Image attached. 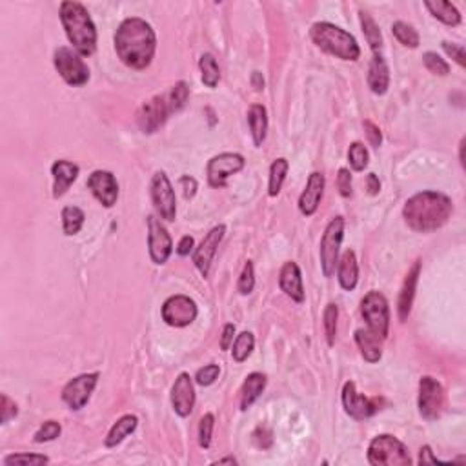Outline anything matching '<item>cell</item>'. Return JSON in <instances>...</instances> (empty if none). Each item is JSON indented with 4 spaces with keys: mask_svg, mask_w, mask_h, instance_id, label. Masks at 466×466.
<instances>
[{
    "mask_svg": "<svg viewBox=\"0 0 466 466\" xmlns=\"http://www.w3.org/2000/svg\"><path fill=\"white\" fill-rule=\"evenodd\" d=\"M116 55L132 69H146L152 64L155 49H157V36L152 26L139 16H132L121 22L115 33Z\"/></svg>",
    "mask_w": 466,
    "mask_h": 466,
    "instance_id": "cell-1",
    "label": "cell"
},
{
    "mask_svg": "<svg viewBox=\"0 0 466 466\" xmlns=\"http://www.w3.org/2000/svg\"><path fill=\"white\" fill-rule=\"evenodd\" d=\"M452 212H454V204L445 193L421 192L406 201L402 217L408 228L414 232L428 233L442 228L452 217Z\"/></svg>",
    "mask_w": 466,
    "mask_h": 466,
    "instance_id": "cell-2",
    "label": "cell"
},
{
    "mask_svg": "<svg viewBox=\"0 0 466 466\" xmlns=\"http://www.w3.org/2000/svg\"><path fill=\"white\" fill-rule=\"evenodd\" d=\"M61 21L73 49L82 56L93 55L96 49V28L88 9L81 2H62Z\"/></svg>",
    "mask_w": 466,
    "mask_h": 466,
    "instance_id": "cell-3",
    "label": "cell"
},
{
    "mask_svg": "<svg viewBox=\"0 0 466 466\" xmlns=\"http://www.w3.org/2000/svg\"><path fill=\"white\" fill-rule=\"evenodd\" d=\"M309 35H312V41L315 42L317 48L337 56L341 61L355 62L361 56V48H359L355 36L350 35L339 26L329 24V22H317L312 26Z\"/></svg>",
    "mask_w": 466,
    "mask_h": 466,
    "instance_id": "cell-4",
    "label": "cell"
},
{
    "mask_svg": "<svg viewBox=\"0 0 466 466\" xmlns=\"http://www.w3.org/2000/svg\"><path fill=\"white\" fill-rule=\"evenodd\" d=\"M368 462L374 466H406L412 465L408 448L390 434L377 435L368 446Z\"/></svg>",
    "mask_w": 466,
    "mask_h": 466,
    "instance_id": "cell-5",
    "label": "cell"
},
{
    "mask_svg": "<svg viewBox=\"0 0 466 466\" xmlns=\"http://www.w3.org/2000/svg\"><path fill=\"white\" fill-rule=\"evenodd\" d=\"M342 237H344V219L334 217L328 222L321 239V268L324 277H332L335 274Z\"/></svg>",
    "mask_w": 466,
    "mask_h": 466,
    "instance_id": "cell-6",
    "label": "cell"
},
{
    "mask_svg": "<svg viewBox=\"0 0 466 466\" xmlns=\"http://www.w3.org/2000/svg\"><path fill=\"white\" fill-rule=\"evenodd\" d=\"M82 55L75 51L71 48H59L53 55V64H55L56 71L66 81V84L79 88L84 86L89 81V68L86 66V62L81 59Z\"/></svg>",
    "mask_w": 466,
    "mask_h": 466,
    "instance_id": "cell-7",
    "label": "cell"
},
{
    "mask_svg": "<svg viewBox=\"0 0 466 466\" xmlns=\"http://www.w3.org/2000/svg\"><path fill=\"white\" fill-rule=\"evenodd\" d=\"M361 315L365 317L368 329H372L379 337H388V329H390V308H388V301L379 292H370L366 294L361 301Z\"/></svg>",
    "mask_w": 466,
    "mask_h": 466,
    "instance_id": "cell-8",
    "label": "cell"
},
{
    "mask_svg": "<svg viewBox=\"0 0 466 466\" xmlns=\"http://www.w3.org/2000/svg\"><path fill=\"white\" fill-rule=\"evenodd\" d=\"M419 414L426 421H435L445 406V390L437 379L425 375L419 381Z\"/></svg>",
    "mask_w": 466,
    "mask_h": 466,
    "instance_id": "cell-9",
    "label": "cell"
},
{
    "mask_svg": "<svg viewBox=\"0 0 466 466\" xmlns=\"http://www.w3.org/2000/svg\"><path fill=\"white\" fill-rule=\"evenodd\" d=\"M152 199L159 215L164 221L173 222L177 217V197L175 189L164 172H157L152 179Z\"/></svg>",
    "mask_w": 466,
    "mask_h": 466,
    "instance_id": "cell-10",
    "label": "cell"
},
{
    "mask_svg": "<svg viewBox=\"0 0 466 466\" xmlns=\"http://www.w3.org/2000/svg\"><path fill=\"white\" fill-rule=\"evenodd\" d=\"M169 115H172V106H169L168 95H157L139 108L137 124L142 133H155Z\"/></svg>",
    "mask_w": 466,
    "mask_h": 466,
    "instance_id": "cell-11",
    "label": "cell"
},
{
    "mask_svg": "<svg viewBox=\"0 0 466 466\" xmlns=\"http://www.w3.org/2000/svg\"><path fill=\"white\" fill-rule=\"evenodd\" d=\"M197 304L186 295H173L162 304V321L173 328H184L197 319Z\"/></svg>",
    "mask_w": 466,
    "mask_h": 466,
    "instance_id": "cell-12",
    "label": "cell"
},
{
    "mask_svg": "<svg viewBox=\"0 0 466 466\" xmlns=\"http://www.w3.org/2000/svg\"><path fill=\"white\" fill-rule=\"evenodd\" d=\"M244 168V157L239 153H221L208 162V182L212 188H224L228 177Z\"/></svg>",
    "mask_w": 466,
    "mask_h": 466,
    "instance_id": "cell-13",
    "label": "cell"
},
{
    "mask_svg": "<svg viewBox=\"0 0 466 466\" xmlns=\"http://www.w3.org/2000/svg\"><path fill=\"white\" fill-rule=\"evenodd\" d=\"M148 248L149 257L155 264H164L168 262L169 255L173 252V241L168 229L164 228L157 217L149 215L148 217Z\"/></svg>",
    "mask_w": 466,
    "mask_h": 466,
    "instance_id": "cell-14",
    "label": "cell"
},
{
    "mask_svg": "<svg viewBox=\"0 0 466 466\" xmlns=\"http://www.w3.org/2000/svg\"><path fill=\"white\" fill-rule=\"evenodd\" d=\"M99 382V374H82L79 377L71 379L62 390V401L71 408L79 412L88 405L93 390Z\"/></svg>",
    "mask_w": 466,
    "mask_h": 466,
    "instance_id": "cell-15",
    "label": "cell"
},
{
    "mask_svg": "<svg viewBox=\"0 0 466 466\" xmlns=\"http://www.w3.org/2000/svg\"><path fill=\"white\" fill-rule=\"evenodd\" d=\"M342 406L350 417L362 421V419L372 417L379 410V399H370L359 394L355 382L348 381L342 386Z\"/></svg>",
    "mask_w": 466,
    "mask_h": 466,
    "instance_id": "cell-16",
    "label": "cell"
},
{
    "mask_svg": "<svg viewBox=\"0 0 466 466\" xmlns=\"http://www.w3.org/2000/svg\"><path fill=\"white\" fill-rule=\"evenodd\" d=\"M88 189L104 208H111L119 199V182L115 175L106 169H96L89 175Z\"/></svg>",
    "mask_w": 466,
    "mask_h": 466,
    "instance_id": "cell-17",
    "label": "cell"
},
{
    "mask_svg": "<svg viewBox=\"0 0 466 466\" xmlns=\"http://www.w3.org/2000/svg\"><path fill=\"white\" fill-rule=\"evenodd\" d=\"M226 233V226L219 224L215 228H212L208 232L204 239H202L201 246L195 249V254H193V264L197 266V269L201 272L202 277H208L209 274V266H212L213 257L217 254V248L221 244L222 237H224Z\"/></svg>",
    "mask_w": 466,
    "mask_h": 466,
    "instance_id": "cell-18",
    "label": "cell"
},
{
    "mask_svg": "<svg viewBox=\"0 0 466 466\" xmlns=\"http://www.w3.org/2000/svg\"><path fill=\"white\" fill-rule=\"evenodd\" d=\"M172 406L175 414L181 417H188L195 406V388L189 374H181L175 379L172 388Z\"/></svg>",
    "mask_w": 466,
    "mask_h": 466,
    "instance_id": "cell-19",
    "label": "cell"
},
{
    "mask_svg": "<svg viewBox=\"0 0 466 466\" xmlns=\"http://www.w3.org/2000/svg\"><path fill=\"white\" fill-rule=\"evenodd\" d=\"M324 184L326 181L322 173L314 172L309 175L304 192H302L301 197H299V209H301L302 215L312 217V215L317 212L319 204H321L322 193H324Z\"/></svg>",
    "mask_w": 466,
    "mask_h": 466,
    "instance_id": "cell-20",
    "label": "cell"
},
{
    "mask_svg": "<svg viewBox=\"0 0 466 466\" xmlns=\"http://www.w3.org/2000/svg\"><path fill=\"white\" fill-rule=\"evenodd\" d=\"M279 286L292 301L304 302V284H302V274L295 262H286L279 274Z\"/></svg>",
    "mask_w": 466,
    "mask_h": 466,
    "instance_id": "cell-21",
    "label": "cell"
},
{
    "mask_svg": "<svg viewBox=\"0 0 466 466\" xmlns=\"http://www.w3.org/2000/svg\"><path fill=\"white\" fill-rule=\"evenodd\" d=\"M79 166L73 164L69 161H56L51 166V175H53V197H62L68 192L69 186L76 181L79 177Z\"/></svg>",
    "mask_w": 466,
    "mask_h": 466,
    "instance_id": "cell-22",
    "label": "cell"
},
{
    "mask_svg": "<svg viewBox=\"0 0 466 466\" xmlns=\"http://www.w3.org/2000/svg\"><path fill=\"white\" fill-rule=\"evenodd\" d=\"M419 274H421V262L417 261L414 266H412L408 275H406L405 282H402L401 295H399L397 309H399V319H401V321H406L412 312V302H414V297H415V286H417Z\"/></svg>",
    "mask_w": 466,
    "mask_h": 466,
    "instance_id": "cell-23",
    "label": "cell"
},
{
    "mask_svg": "<svg viewBox=\"0 0 466 466\" xmlns=\"http://www.w3.org/2000/svg\"><path fill=\"white\" fill-rule=\"evenodd\" d=\"M368 86L375 95H385L390 88V69L381 53H375L368 69Z\"/></svg>",
    "mask_w": 466,
    "mask_h": 466,
    "instance_id": "cell-24",
    "label": "cell"
},
{
    "mask_svg": "<svg viewBox=\"0 0 466 466\" xmlns=\"http://www.w3.org/2000/svg\"><path fill=\"white\" fill-rule=\"evenodd\" d=\"M355 342H357L361 355L365 357V361L375 362L381 361L382 357V337H379L377 334H374L372 329H357L355 332Z\"/></svg>",
    "mask_w": 466,
    "mask_h": 466,
    "instance_id": "cell-25",
    "label": "cell"
},
{
    "mask_svg": "<svg viewBox=\"0 0 466 466\" xmlns=\"http://www.w3.org/2000/svg\"><path fill=\"white\" fill-rule=\"evenodd\" d=\"M337 279L339 284H341L342 289L346 292H352L355 289L359 281V264H357V257L352 249H346L344 254H342L341 261L337 264Z\"/></svg>",
    "mask_w": 466,
    "mask_h": 466,
    "instance_id": "cell-26",
    "label": "cell"
},
{
    "mask_svg": "<svg viewBox=\"0 0 466 466\" xmlns=\"http://www.w3.org/2000/svg\"><path fill=\"white\" fill-rule=\"evenodd\" d=\"M248 126L254 137V144L262 146L266 139V132H268V113L262 104H252L248 109Z\"/></svg>",
    "mask_w": 466,
    "mask_h": 466,
    "instance_id": "cell-27",
    "label": "cell"
},
{
    "mask_svg": "<svg viewBox=\"0 0 466 466\" xmlns=\"http://www.w3.org/2000/svg\"><path fill=\"white\" fill-rule=\"evenodd\" d=\"M266 388V375L259 374V372H254L246 377L244 385H242L241 390V410H248L249 406L254 405L261 394Z\"/></svg>",
    "mask_w": 466,
    "mask_h": 466,
    "instance_id": "cell-28",
    "label": "cell"
},
{
    "mask_svg": "<svg viewBox=\"0 0 466 466\" xmlns=\"http://www.w3.org/2000/svg\"><path fill=\"white\" fill-rule=\"evenodd\" d=\"M137 425H139V419L135 417V415H132V414L122 415V417L111 426V430H109L104 445L108 446V448H115L116 445H121V442L124 441L128 435H132L133 432H135Z\"/></svg>",
    "mask_w": 466,
    "mask_h": 466,
    "instance_id": "cell-29",
    "label": "cell"
},
{
    "mask_svg": "<svg viewBox=\"0 0 466 466\" xmlns=\"http://www.w3.org/2000/svg\"><path fill=\"white\" fill-rule=\"evenodd\" d=\"M426 9L432 13V15L437 19V21H441L442 24L446 26H459L461 24V13H459V9L455 8L454 4H450V2H442V0H428V2H425Z\"/></svg>",
    "mask_w": 466,
    "mask_h": 466,
    "instance_id": "cell-30",
    "label": "cell"
},
{
    "mask_svg": "<svg viewBox=\"0 0 466 466\" xmlns=\"http://www.w3.org/2000/svg\"><path fill=\"white\" fill-rule=\"evenodd\" d=\"M84 212L79 206H66L62 209V228H64L66 235L71 237V235H76L81 232L82 226H84Z\"/></svg>",
    "mask_w": 466,
    "mask_h": 466,
    "instance_id": "cell-31",
    "label": "cell"
},
{
    "mask_svg": "<svg viewBox=\"0 0 466 466\" xmlns=\"http://www.w3.org/2000/svg\"><path fill=\"white\" fill-rule=\"evenodd\" d=\"M288 168L289 164L286 159H277V161L272 162V166H269V184H268L269 197H277L279 193H281L282 184H284L286 181Z\"/></svg>",
    "mask_w": 466,
    "mask_h": 466,
    "instance_id": "cell-32",
    "label": "cell"
},
{
    "mask_svg": "<svg viewBox=\"0 0 466 466\" xmlns=\"http://www.w3.org/2000/svg\"><path fill=\"white\" fill-rule=\"evenodd\" d=\"M199 68H201L202 73V82H204L206 88H215L219 84V79H221V69H219L217 61L212 53H204L199 61Z\"/></svg>",
    "mask_w": 466,
    "mask_h": 466,
    "instance_id": "cell-33",
    "label": "cell"
},
{
    "mask_svg": "<svg viewBox=\"0 0 466 466\" xmlns=\"http://www.w3.org/2000/svg\"><path fill=\"white\" fill-rule=\"evenodd\" d=\"M361 16V26H362V33L366 36V42L370 44V48L374 49V53H379L382 48V35L379 26L375 24V21L370 16V13L361 11L359 13Z\"/></svg>",
    "mask_w": 466,
    "mask_h": 466,
    "instance_id": "cell-34",
    "label": "cell"
},
{
    "mask_svg": "<svg viewBox=\"0 0 466 466\" xmlns=\"http://www.w3.org/2000/svg\"><path fill=\"white\" fill-rule=\"evenodd\" d=\"M255 348V337L252 332H242V334H239L237 337H235V341H233V359L237 362H244L246 359L252 355V352H254Z\"/></svg>",
    "mask_w": 466,
    "mask_h": 466,
    "instance_id": "cell-35",
    "label": "cell"
},
{
    "mask_svg": "<svg viewBox=\"0 0 466 466\" xmlns=\"http://www.w3.org/2000/svg\"><path fill=\"white\" fill-rule=\"evenodd\" d=\"M392 33H394L395 39H397L402 46H406V48L415 49L419 46V33L415 31L414 26L406 24V22H401V21L394 22V26H392Z\"/></svg>",
    "mask_w": 466,
    "mask_h": 466,
    "instance_id": "cell-36",
    "label": "cell"
},
{
    "mask_svg": "<svg viewBox=\"0 0 466 466\" xmlns=\"http://www.w3.org/2000/svg\"><path fill=\"white\" fill-rule=\"evenodd\" d=\"M348 161L354 172H362L368 166V161H370V155H368V149L365 148V144L354 142V144L350 146Z\"/></svg>",
    "mask_w": 466,
    "mask_h": 466,
    "instance_id": "cell-37",
    "label": "cell"
},
{
    "mask_svg": "<svg viewBox=\"0 0 466 466\" xmlns=\"http://www.w3.org/2000/svg\"><path fill=\"white\" fill-rule=\"evenodd\" d=\"M337 317H339V308L337 304H328L324 309V332H326V341L329 346L335 344V335H337Z\"/></svg>",
    "mask_w": 466,
    "mask_h": 466,
    "instance_id": "cell-38",
    "label": "cell"
},
{
    "mask_svg": "<svg viewBox=\"0 0 466 466\" xmlns=\"http://www.w3.org/2000/svg\"><path fill=\"white\" fill-rule=\"evenodd\" d=\"M188 96H189V88L186 82H177V84L173 86L168 93V101H169V106H172V113L181 111V109L186 106V102H188Z\"/></svg>",
    "mask_w": 466,
    "mask_h": 466,
    "instance_id": "cell-39",
    "label": "cell"
},
{
    "mask_svg": "<svg viewBox=\"0 0 466 466\" xmlns=\"http://www.w3.org/2000/svg\"><path fill=\"white\" fill-rule=\"evenodd\" d=\"M422 62H425L426 69H428L430 73H434V75L445 76L450 73V66H448V62H446L445 59H441V56L434 51H426L425 55H422Z\"/></svg>",
    "mask_w": 466,
    "mask_h": 466,
    "instance_id": "cell-40",
    "label": "cell"
},
{
    "mask_svg": "<svg viewBox=\"0 0 466 466\" xmlns=\"http://www.w3.org/2000/svg\"><path fill=\"white\" fill-rule=\"evenodd\" d=\"M254 288H255L254 262L248 261L244 264V268H242L241 277H239L237 289H239V294H241V295H248V294H252V292H254Z\"/></svg>",
    "mask_w": 466,
    "mask_h": 466,
    "instance_id": "cell-41",
    "label": "cell"
},
{
    "mask_svg": "<svg viewBox=\"0 0 466 466\" xmlns=\"http://www.w3.org/2000/svg\"><path fill=\"white\" fill-rule=\"evenodd\" d=\"M62 432V426L61 422L56 421H46L44 425L39 428V432L35 434V442H49V441H55L59 435H61Z\"/></svg>",
    "mask_w": 466,
    "mask_h": 466,
    "instance_id": "cell-42",
    "label": "cell"
},
{
    "mask_svg": "<svg viewBox=\"0 0 466 466\" xmlns=\"http://www.w3.org/2000/svg\"><path fill=\"white\" fill-rule=\"evenodd\" d=\"M49 459L41 454H13L4 459V465H48Z\"/></svg>",
    "mask_w": 466,
    "mask_h": 466,
    "instance_id": "cell-43",
    "label": "cell"
},
{
    "mask_svg": "<svg viewBox=\"0 0 466 466\" xmlns=\"http://www.w3.org/2000/svg\"><path fill=\"white\" fill-rule=\"evenodd\" d=\"M213 426H215V417H213V414H206L201 419V425H199V445H201V448H209V445H212Z\"/></svg>",
    "mask_w": 466,
    "mask_h": 466,
    "instance_id": "cell-44",
    "label": "cell"
},
{
    "mask_svg": "<svg viewBox=\"0 0 466 466\" xmlns=\"http://www.w3.org/2000/svg\"><path fill=\"white\" fill-rule=\"evenodd\" d=\"M219 374H221V368H219V365H206L197 372V375H195V381H197V385H201V386H212L213 382L217 381Z\"/></svg>",
    "mask_w": 466,
    "mask_h": 466,
    "instance_id": "cell-45",
    "label": "cell"
},
{
    "mask_svg": "<svg viewBox=\"0 0 466 466\" xmlns=\"http://www.w3.org/2000/svg\"><path fill=\"white\" fill-rule=\"evenodd\" d=\"M16 414H19V408H16L15 401L2 394V397H0V421H2V425H8L11 419L16 417Z\"/></svg>",
    "mask_w": 466,
    "mask_h": 466,
    "instance_id": "cell-46",
    "label": "cell"
},
{
    "mask_svg": "<svg viewBox=\"0 0 466 466\" xmlns=\"http://www.w3.org/2000/svg\"><path fill=\"white\" fill-rule=\"evenodd\" d=\"M442 49L448 56H452L461 68H465V46L455 44V42H442Z\"/></svg>",
    "mask_w": 466,
    "mask_h": 466,
    "instance_id": "cell-47",
    "label": "cell"
},
{
    "mask_svg": "<svg viewBox=\"0 0 466 466\" xmlns=\"http://www.w3.org/2000/svg\"><path fill=\"white\" fill-rule=\"evenodd\" d=\"M337 189L342 197L348 199L352 195V173L346 168H341L337 173Z\"/></svg>",
    "mask_w": 466,
    "mask_h": 466,
    "instance_id": "cell-48",
    "label": "cell"
},
{
    "mask_svg": "<svg viewBox=\"0 0 466 466\" xmlns=\"http://www.w3.org/2000/svg\"><path fill=\"white\" fill-rule=\"evenodd\" d=\"M365 132H366V137H368V142H370L374 148H379V146L382 144V133L374 122L365 121Z\"/></svg>",
    "mask_w": 466,
    "mask_h": 466,
    "instance_id": "cell-49",
    "label": "cell"
},
{
    "mask_svg": "<svg viewBox=\"0 0 466 466\" xmlns=\"http://www.w3.org/2000/svg\"><path fill=\"white\" fill-rule=\"evenodd\" d=\"M179 184H181V189H182V193H184L186 199H192L193 195L197 193V181H195L193 177H189V175L181 177Z\"/></svg>",
    "mask_w": 466,
    "mask_h": 466,
    "instance_id": "cell-50",
    "label": "cell"
},
{
    "mask_svg": "<svg viewBox=\"0 0 466 466\" xmlns=\"http://www.w3.org/2000/svg\"><path fill=\"white\" fill-rule=\"evenodd\" d=\"M233 337H235V326L232 322L222 328V337H221V348L222 350H229V346L233 344Z\"/></svg>",
    "mask_w": 466,
    "mask_h": 466,
    "instance_id": "cell-51",
    "label": "cell"
},
{
    "mask_svg": "<svg viewBox=\"0 0 466 466\" xmlns=\"http://www.w3.org/2000/svg\"><path fill=\"white\" fill-rule=\"evenodd\" d=\"M366 189H368V193H370V195H377V193L381 192V182H379V179L375 173H370V175L366 177Z\"/></svg>",
    "mask_w": 466,
    "mask_h": 466,
    "instance_id": "cell-52",
    "label": "cell"
},
{
    "mask_svg": "<svg viewBox=\"0 0 466 466\" xmlns=\"http://www.w3.org/2000/svg\"><path fill=\"white\" fill-rule=\"evenodd\" d=\"M192 249H193V237L186 235V237H182L181 242H179L177 254L181 255V257H186V255H189V252H192Z\"/></svg>",
    "mask_w": 466,
    "mask_h": 466,
    "instance_id": "cell-53",
    "label": "cell"
},
{
    "mask_svg": "<svg viewBox=\"0 0 466 466\" xmlns=\"http://www.w3.org/2000/svg\"><path fill=\"white\" fill-rule=\"evenodd\" d=\"M419 462H439V459L432 454L430 446H422L421 454H419Z\"/></svg>",
    "mask_w": 466,
    "mask_h": 466,
    "instance_id": "cell-54",
    "label": "cell"
},
{
    "mask_svg": "<svg viewBox=\"0 0 466 466\" xmlns=\"http://www.w3.org/2000/svg\"><path fill=\"white\" fill-rule=\"evenodd\" d=\"M252 82H254V88L257 89V91L264 89V79H262V75L259 71H254V75H252Z\"/></svg>",
    "mask_w": 466,
    "mask_h": 466,
    "instance_id": "cell-55",
    "label": "cell"
},
{
    "mask_svg": "<svg viewBox=\"0 0 466 466\" xmlns=\"http://www.w3.org/2000/svg\"><path fill=\"white\" fill-rule=\"evenodd\" d=\"M459 159H461V166H465V139L459 144Z\"/></svg>",
    "mask_w": 466,
    "mask_h": 466,
    "instance_id": "cell-56",
    "label": "cell"
},
{
    "mask_svg": "<svg viewBox=\"0 0 466 466\" xmlns=\"http://www.w3.org/2000/svg\"><path fill=\"white\" fill-rule=\"evenodd\" d=\"M219 465H237V459L224 457V459H221V461H219Z\"/></svg>",
    "mask_w": 466,
    "mask_h": 466,
    "instance_id": "cell-57",
    "label": "cell"
}]
</instances>
